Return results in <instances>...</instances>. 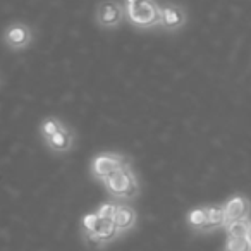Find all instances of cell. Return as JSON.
<instances>
[{
  "instance_id": "obj_1",
  "label": "cell",
  "mask_w": 251,
  "mask_h": 251,
  "mask_svg": "<svg viewBox=\"0 0 251 251\" xmlns=\"http://www.w3.org/2000/svg\"><path fill=\"white\" fill-rule=\"evenodd\" d=\"M105 188L108 189L110 195L122 196V198H133L138 193V181L134 176L133 169L127 165H122L121 169L114 171L103 179Z\"/></svg>"
},
{
  "instance_id": "obj_2",
  "label": "cell",
  "mask_w": 251,
  "mask_h": 251,
  "mask_svg": "<svg viewBox=\"0 0 251 251\" xmlns=\"http://www.w3.org/2000/svg\"><path fill=\"white\" fill-rule=\"evenodd\" d=\"M127 18L140 28H151L158 25V5L153 2H143L140 5H127Z\"/></svg>"
},
{
  "instance_id": "obj_3",
  "label": "cell",
  "mask_w": 251,
  "mask_h": 251,
  "mask_svg": "<svg viewBox=\"0 0 251 251\" xmlns=\"http://www.w3.org/2000/svg\"><path fill=\"white\" fill-rule=\"evenodd\" d=\"M127 164H129V160L119 153L98 155V157H95L93 162H91V174H93V177L103 181L108 174H112L114 171H117L122 165H127Z\"/></svg>"
},
{
  "instance_id": "obj_4",
  "label": "cell",
  "mask_w": 251,
  "mask_h": 251,
  "mask_svg": "<svg viewBox=\"0 0 251 251\" xmlns=\"http://www.w3.org/2000/svg\"><path fill=\"white\" fill-rule=\"evenodd\" d=\"M126 11L115 0H105L97 7V23L105 29H112L122 23Z\"/></svg>"
},
{
  "instance_id": "obj_5",
  "label": "cell",
  "mask_w": 251,
  "mask_h": 251,
  "mask_svg": "<svg viewBox=\"0 0 251 251\" xmlns=\"http://www.w3.org/2000/svg\"><path fill=\"white\" fill-rule=\"evenodd\" d=\"M33 40V29L25 23H12L11 26H7L4 33V42L7 43V47H11L12 50H21L25 47H28Z\"/></svg>"
},
{
  "instance_id": "obj_6",
  "label": "cell",
  "mask_w": 251,
  "mask_h": 251,
  "mask_svg": "<svg viewBox=\"0 0 251 251\" xmlns=\"http://www.w3.org/2000/svg\"><path fill=\"white\" fill-rule=\"evenodd\" d=\"M117 232L119 230L115 229L112 219H101V217H98L91 232H88L86 236L91 246H101V244H107L110 241H114L117 237Z\"/></svg>"
},
{
  "instance_id": "obj_7",
  "label": "cell",
  "mask_w": 251,
  "mask_h": 251,
  "mask_svg": "<svg viewBox=\"0 0 251 251\" xmlns=\"http://www.w3.org/2000/svg\"><path fill=\"white\" fill-rule=\"evenodd\" d=\"M186 23V12L181 7L167 5V7H158V25L165 29H179Z\"/></svg>"
},
{
  "instance_id": "obj_8",
  "label": "cell",
  "mask_w": 251,
  "mask_h": 251,
  "mask_svg": "<svg viewBox=\"0 0 251 251\" xmlns=\"http://www.w3.org/2000/svg\"><path fill=\"white\" fill-rule=\"evenodd\" d=\"M45 143L49 145L50 150L59 151V153H64V151H69L71 148H73L74 134H73V131H69L66 126L62 124L59 129H57L55 133L52 134V136L47 138Z\"/></svg>"
},
{
  "instance_id": "obj_9",
  "label": "cell",
  "mask_w": 251,
  "mask_h": 251,
  "mask_svg": "<svg viewBox=\"0 0 251 251\" xmlns=\"http://www.w3.org/2000/svg\"><path fill=\"white\" fill-rule=\"evenodd\" d=\"M224 224L236 222V220H244L248 215V200L244 196H234L224 206Z\"/></svg>"
},
{
  "instance_id": "obj_10",
  "label": "cell",
  "mask_w": 251,
  "mask_h": 251,
  "mask_svg": "<svg viewBox=\"0 0 251 251\" xmlns=\"http://www.w3.org/2000/svg\"><path fill=\"white\" fill-rule=\"evenodd\" d=\"M112 222H114V226L117 230H127L134 226V222H136V212H134L131 206H126V205L115 206Z\"/></svg>"
},
{
  "instance_id": "obj_11",
  "label": "cell",
  "mask_w": 251,
  "mask_h": 251,
  "mask_svg": "<svg viewBox=\"0 0 251 251\" xmlns=\"http://www.w3.org/2000/svg\"><path fill=\"white\" fill-rule=\"evenodd\" d=\"M224 226V210L222 206H210L206 208V222L203 230H212Z\"/></svg>"
},
{
  "instance_id": "obj_12",
  "label": "cell",
  "mask_w": 251,
  "mask_h": 251,
  "mask_svg": "<svg viewBox=\"0 0 251 251\" xmlns=\"http://www.w3.org/2000/svg\"><path fill=\"white\" fill-rule=\"evenodd\" d=\"M206 222V208H195L188 213V224L196 230H203Z\"/></svg>"
},
{
  "instance_id": "obj_13",
  "label": "cell",
  "mask_w": 251,
  "mask_h": 251,
  "mask_svg": "<svg viewBox=\"0 0 251 251\" xmlns=\"http://www.w3.org/2000/svg\"><path fill=\"white\" fill-rule=\"evenodd\" d=\"M227 226V234L229 237H241L250 234V226L246 220H236V222H229Z\"/></svg>"
},
{
  "instance_id": "obj_14",
  "label": "cell",
  "mask_w": 251,
  "mask_h": 251,
  "mask_svg": "<svg viewBox=\"0 0 251 251\" xmlns=\"http://www.w3.org/2000/svg\"><path fill=\"white\" fill-rule=\"evenodd\" d=\"M250 250H251L250 236L229 237V241H227V251H250Z\"/></svg>"
},
{
  "instance_id": "obj_15",
  "label": "cell",
  "mask_w": 251,
  "mask_h": 251,
  "mask_svg": "<svg viewBox=\"0 0 251 251\" xmlns=\"http://www.w3.org/2000/svg\"><path fill=\"white\" fill-rule=\"evenodd\" d=\"M60 126H62V122H60L59 119H55V117H47L45 121L42 122V126H40V133H42V136L47 140V138L52 136V134L55 133L57 129H59Z\"/></svg>"
},
{
  "instance_id": "obj_16",
  "label": "cell",
  "mask_w": 251,
  "mask_h": 251,
  "mask_svg": "<svg viewBox=\"0 0 251 251\" xmlns=\"http://www.w3.org/2000/svg\"><path fill=\"white\" fill-rule=\"evenodd\" d=\"M114 212H115V205H112V203H105V205H101L100 208H98V212H95L98 217H101V219H112L114 217Z\"/></svg>"
},
{
  "instance_id": "obj_17",
  "label": "cell",
  "mask_w": 251,
  "mask_h": 251,
  "mask_svg": "<svg viewBox=\"0 0 251 251\" xmlns=\"http://www.w3.org/2000/svg\"><path fill=\"white\" fill-rule=\"evenodd\" d=\"M126 2H127V5H140L143 2H148V0H126Z\"/></svg>"
},
{
  "instance_id": "obj_18",
  "label": "cell",
  "mask_w": 251,
  "mask_h": 251,
  "mask_svg": "<svg viewBox=\"0 0 251 251\" xmlns=\"http://www.w3.org/2000/svg\"><path fill=\"white\" fill-rule=\"evenodd\" d=\"M226 251H227V250H226Z\"/></svg>"
}]
</instances>
